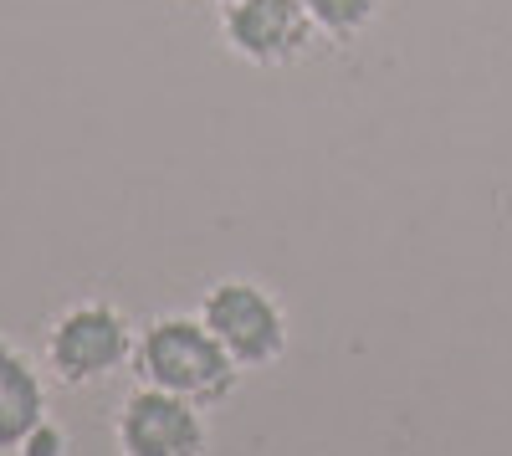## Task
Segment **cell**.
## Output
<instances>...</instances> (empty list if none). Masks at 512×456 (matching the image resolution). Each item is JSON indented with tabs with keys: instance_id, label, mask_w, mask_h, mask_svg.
<instances>
[{
	"instance_id": "cell-7",
	"label": "cell",
	"mask_w": 512,
	"mask_h": 456,
	"mask_svg": "<svg viewBox=\"0 0 512 456\" xmlns=\"http://www.w3.org/2000/svg\"><path fill=\"white\" fill-rule=\"evenodd\" d=\"M379 6L384 0H303L318 36H328V41H359L379 21Z\"/></svg>"
},
{
	"instance_id": "cell-6",
	"label": "cell",
	"mask_w": 512,
	"mask_h": 456,
	"mask_svg": "<svg viewBox=\"0 0 512 456\" xmlns=\"http://www.w3.org/2000/svg\"><path fill=\"white\" fill-rule=\"evenodd\" d=\"M41 421H47V375L21 344L0 334V456H16Z\"/></svg>"
},
{
	"instance_id": "cell-5",
	"label": "cell",
	"mask_w": 512,
	"mask_h": 456,
	"mask_svg": "<svg viewBox=\"0 0 512 456\" xmlns=\"http://www.w3.org/2000/svg\"><path fill=\"white\" fill-rule=\"evenodd\" d=\"M313 16L303 0H231L221 6V41L226 52L251 67H292L313 47Z\"/></svg>"
},
{
	"instance_id": "cell-3",
	"label": "cell",
	"mask_w": 512,
	"mask_h": 456,
	"mask_svg": "<svg viewBox=\"0 0 512 456\" xmlns=\"http://www.w3.org/2000/svg\"><path fill=\"white\" fill-rule=\"evenodd\" d=\"M205 318V328L226 344V354L241 364V375L251 369H272L287 354V308L277 303L272 287L251 282V277H221L205 287V298L195 308Z\"/></svg>"
},
{
	"instance_id": "cell-2",
	"label": "cell",
	"mask_w": 512,
	"mask_h": 456,
	"mask_svg": "<svg viewBox=\"0 0 512 456\" xmlns=\"http://www.w3.org/2000/svg\"><path fill=\"white\" fill-rule=\"evenodd\" d=\"M134 344H139V334H134V323H128V313L118 303L82 298V303H72L52 318L41 359H47L57 385L82 390V385H103L118 369L134 364Z\"/></svg>"
},
{
	"instance_id": "cell-9",
	"label": "cell",
	"mask_w": 512,
	"mask_h": 456,
	"mask_svg": "<svg viewBox=\"0 0 512 456\" xmlns=\"http://www.w3.org/2000/svg\"><path fill=\"white\" fill-rule=\"evenodd\" d=\"M216 6H231V0H216Z\"/></svg>"
},
{
	"instance_id": "cell-4",
	"label": "cell",
	"mask_w": 512,
	"mask_h": 456,
	"mask_svg": "<svg viewBox=\"0 0 512 456\" xmlns=\"http://www.w3.org/2000/svg\"><path fill=\"white\" fill-rule=\"evenodd\" d=\"M113 446H118V456H205L210 451L205 405L139 385L118 405Z\"/></svg>"
},
{
	"instance_id": "cell-1",
	"label": "cell",
	"mask_w": 512,
	"mask_h": 456,
	"mask_svg": "<svg viewBox=\"0 0 512 456\" xmlns=\"http://www.w3.org/2000/svg\"><path fill=\"white\" fill-rule=\"evenodd\" d=\"M134 375L154 390H169L180 400H195L216 410L236 395L241 364L226 354V344L205 328L200 313H164L139 328L134 344Z\"/></svg>"
},
{
	"instance_id": "cell-8",
	"label": "cell",
	"mask_w": 512,
	"mask_h": 456,
	"mask_svg": "<svg viewBox=\"0 0 512 456\" xmlns=\"http://www.w3.org/2000/svg\"><path fill=\"white\" fill-rule=\"evenodd\" d=\"M16 456H67V431L47 416V421H41V426L16 446Z\"/></svg>"
}]
</instances>
